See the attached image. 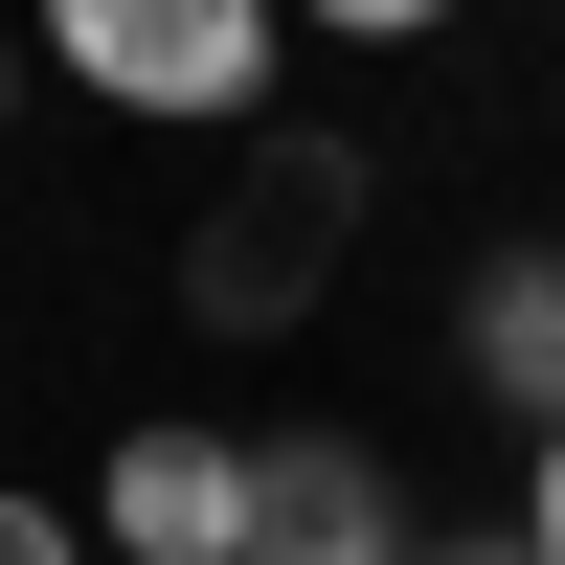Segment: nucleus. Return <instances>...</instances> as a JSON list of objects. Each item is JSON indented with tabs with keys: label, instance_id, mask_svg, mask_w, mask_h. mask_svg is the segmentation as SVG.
I'll list each match as a JSON object with an SVG mask.
<instances>
[{
	"label": "nucleus",
	"instance_id": "obj_10",
	"mask_svg": "<svg viewBox=\"0 0 565 565\" xmlns=\"http://www.w3.org/2000/svg\"><path fill=\"white\" fill-rule=\"evenodd\" d=\"M0 136H23V45H0Z\"/></svg>",
	"mask_w": 565,
	"mask_h": 565
},
{
	"label": "nucleus",
	"instance_id": "obj_9",
	"mask_svg": "<svg viewBox=\"0 0 565 565\" xmlns=\"http://www.w3.org/2000/svg\"><path fill=\"white\" fill-rule=\"evenodd\" d=\"M521 543H543V565H565V430H543V498H521Z\"/></svg>",
	"mask_w": 565,
	"mask_h": 565
},
{
	"label": "nucleus",
	"instance_id": "obj_5",
	"mask_svg": "<svg viewBox=\"0 0 565 565\" xmlns=\"http://www.w3.org/2000/svg\"><path fill=\"white\" fill-rule=\"evenodd\" d=\"M476 385L543 407V271H476Z\"/></svg>",
	"mask_w": 565,
	"mask_h": 565
},
{
	"label": "nucleus",
	"instance_id": "obj_7",
	"mask_svg": "<svg viewBox=\"0 0 565 565\" xmlns=\"http://www.w3.org/2000/svg\"><path fill=\"white\" fill-rule=\"evenodd\" d=\"M430 565H543V543L521 521H430Z\"/></svg>",
	"mask_w": 565,
	"mask_h": 565
},
{
	"label": "nucleus",
	"instance_id": "obj_1",
	"mask_svg": "<svg viewBox=\"0 0 565 565\" xmlns=\"http://www.w3.org/2000/svg\"><path fill=\"white\" fill-rule=\"evenodd\" d=\"M340 249H362V159H340V136H271V159L181 226V317L271 340V317H317V271H340Z\"/></svg>",
	"mask_w": 565,
	"mask_h": 565
},
{
	"label": "nucleus",
	"instance_id": "obj_6",
	"mask_svg": "<svg viewBox=\"0 0 565 565\" xmlns=\"http://www.w3.org/2000/svg\"><path fill=\"white\" fill-rule=\"evenodd\" d=\"M0 565H90V521H68V498H23V476H0Z\"/></svg>",
	"mask_w": 565,
	"mask_h": 565
},
{
	"label": "nucleus",
	"instance_id": "obj_3",
	"mask_svg": "<svg viewBox=\"0 0 565 565\" xmlns=\"http://www.w3.org/2000/svg\"><path fill=\"white\" fill-rule=\"evenodd\" d=\"M90 565H249V430H114L90 476Z\"/></svg>",
	"mask_w": 565,
	"mask_h": 565
},
{
	"label": "nucleus",
	"instance_id": "obj_2",
	"mask_svg": "<svg viewBox=\"0 0 565 565\" xmlns=\"http://www.w3.org/2000/svg\"><path fill=\"white\" fill-rule=\"evenodd\" d=\"M68 68L114 90V114H271V68H295V45H271V0H68Z\"/></svg>",
	"mask_w": 565,
	"mask_h": 565
},
{
	"label": "nucleus",
	"instance_id": "obj_8",
	"mask_svg": "<svg viewBox=\"0 0 565 565\" xmlns=\"http://www.w3.org/2000/svg\"><path fill=\"white\" fill-rule=\"evenodd\" d=\"M543 430H565V249H543Z\"/></svg>",
	"mask_w": 565,
	"mask_h": 565
},
{
	"label": "nucleus",
	"instance_id": "obj_4",
	"mask_svg": "<svg viewBox=\"0 0 565 565\" xmlns=\"http://www.w3.org/2000/svg\"><path fill=\"white\" fill-rule=\"evenodd\" d=\"M249 565H430V521L362 430H249Z\"/></svg>",
	"mask_w": 565,
	"mask_h": 565
}]
</instances>
